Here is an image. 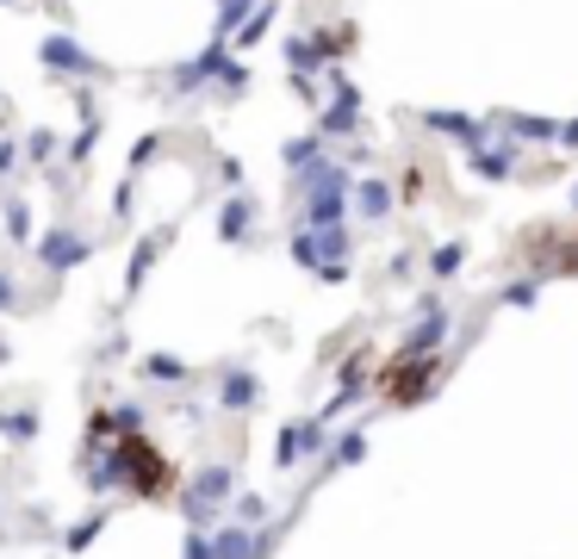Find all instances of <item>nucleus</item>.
<instances>
[{
    "instance_id": "obj_1",
    "label": "nucleus",
    "mask_w": 578,
    "mask_h": 559,
    "mask_svg": "<svg viewBox=\"0 0 578 559\" xmlns=\"http://www.w3.org/2000/svg\"><path fill=\"white\" fill-rule=\"evenodd\" d=\"M112 460H119V472H125V485L138 497H150V504H156V497H169L174 491V479H181V472H174V460L169 454L156 448V441H150V435H119V448H112Z\"/></svg>"
},
{
    "instance_id": "obj_2",
    "label": "nucleus",
    "mask_w": 578,
    "mask_h": 559,
    "mask_svg": "<svg viewBox=\"0 0 578 559\" xmlns=\"http://www.w3.org/2000/svg\"><path fill=\"white\" fill-rule=\"evenodd\" d=\"M429 379H436V360L429 355H398L386 373H379V398L386 404H410L429 392Z\"/></svg>"
}]
</instances>
